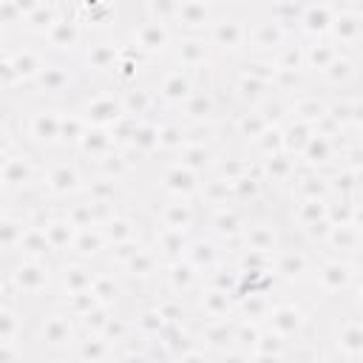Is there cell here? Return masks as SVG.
<instances>
[{
  "label": "cell",
  "mask_w": 363,
  "mask_h": 363,
  "mask_svg": "<svg viewBox=\"0 0 363 363\" xmlns=\"http://www.w3.org/2000/svg\"><path fill=\"white\" fill-rule=\"evenodd\" d=\"M88 182H91V170L74 153L45 156L43 179H40V193H43L45 207H62V204L85 196Z\"/></svg>",
  "instance_id": "cell-1"
},
{
  "label": "cell",
  "mask_w": 363,
  "mask_h": 363,
  "mask_svg": "<svg viewBox=\"0 0 363 363\" xmlns=\"http://www.w3.org/2000/svg\"><path fill=\"white\" fill-rule=\"evenodd\" d=\"M247 37H250V14L247 3H221V14L216 17L213 28L207 31L210 45L216 48L218 60L235 62L247 54Z\"/></svg>",
  "instance_id": "cell-2"
},
{
  "label": "cell",
  "mask_w": 363,
  "mask_h": 363,
  "mask_svg": "<svg viewBox=\"0 0 363 363\" xmlns=\"http://www.w3.org/2000/svg\"><path fill=\"white\" fill-rule=\"evenodd\" d=\"M3 289L14 292L20 301L26 298H43V295H57V264L54 261H31V258H17L14 267H6Z\"/></svg>",
  "instance_id": "cell-3"
},
{
  "label": "cell",
  "mask_w": 363,
  "mask_h": 363,
  "mask_svg": "<svg viewBox=\"0 0 363 363\" xmlns=\"http://www.w3.org/2000/svg\"><path fill=\"white\" fill-rule=\"evenodd\" d=\"M79 335H82L79 320L74 315H68L54 301L48 303V309L40 318H34V340L48 354H71Z\"/></svg>",
  "instance_id": "cell-4"
},
{
  "label": "cell",
  "mask_w": 363,
  "mask_h": 363,
  "mask_svg": "<svg viewBox=\"0 0 363 363\" xmlns=\"http://www.w3.org/2000/svg\"><path fill=\"white\" fill-rule=\"evenodd\" d=\"M62 111L65 108H51V105L28 102V108L23 113V122L14 128L17 136H20V142L28 150H45V156H51V150H57V145H60Z\"/></svg>",
  "instance_id": "cell-5"
},
{
  "label": "cell",
  "mask_w": 363,
  "mask_h": 363,
  "mask_svg": "<svg viewBox=\"0 0 363 363\" xmlns=\"http://www.w3.org/2000/svg\"><path fill=\"white\" fill-rule=\"evenodd\" d=\"M264 326L278 332L298 349L306 343V335L315 326V306H309L303 298H275Z\"/></svg>",
  "instance_id": "cell-6"
},
{
  "label": "cell",
  "mask_w": 363,
  "mask_h": 363,
  "mask_svg": "<svg viewBox=\"0 0 363 363\" xmlns=\"http://www.w3.org/2000/svg\"><path fill=\"white\" fill-rule=\"evenodd\" d=\"M247 14H250L247 54H252V57H275L284 45H289L295 40V34L284 23L269 17L267 6H247Z\"/></svg>",
  "instance_id": "cell-7"
},
{
  "label": "cell",
  "mask_w": 363,
  "mask_h": 363,
  "mask_svg": "<svg viewBox=\"0 0 363 363\" xmlns=\"http://www.w3.org/2000/svg\"><path fill=\"white\" fill-rule=\"evenodd\" d=\"M125 43H130L133 48H139L145 57L156 60V62H164L173 43H176V31L167 26V23H159V20H150V17H142L139 14V3L133 6V20L125 31Z\"/></svg>",
  "instance_id": "cell-8"
},
{
  "label": "cell",
  "mask_w": 363,
  "mask_h": 363,
  "mask_svg": "<svg viewBox=\"0 0 363 363\" xmlns=\"http://www.w3.org/2000/svg\"><path fill=\"white\" fill-rule=\"evenodd\" d=\"M91 31L82 26V20L77 17L74 11V3H65V11L62 17L45 31V37L40 40L43 48L51 54V57H62V60H77L82 45L88 43Z\"/></svg>",
  "instance_id": "cell-9"
},
{
  "label": "cell",
  "mask_w": 363,
  "mask_h": 363,
  "mask_svg": "<svg viewBox=\"0 0 363 363\" xmlns=\"http://www.w3.org/2000/svg\"><path fill=\"white\" fill-rule=\"evenodd\" d=\"M318 252L309 250L306 244H286L284 250L275 252L272 272L281 284L286 286H312L315 272H318Z\"/></svg>",
  "instance_id": "cell-10"
},
{
  "label": "cell",
  "mask_w": 363,
  "mask_h": 363,
  "mask_svg": "<svg viewBox=\"0 0 363 363\" xmlns=\"http://www.w3.org/2000/svg\"><path fill=\"white\" fill-rule=\"evenodd\" d=\"M323 346L337 357V360H363V315L354 309L337 312V318L329 323L323 335Z\"/></svg>",
  "instance_id": "cell-11"
},
{
  "label": "cell",
  "mask_w": 363,
  "mask_h": 363,
  "mask_svg": "<svg viewBox=\"0 0 363 363\" xmlns=\"http://www.w3.org/2000/svg\"><path fill=\"white\" fill-rule=\"evenodd\" d=\"M85 122L91 128H111L125 116V105H122V91L111 82H99L94 85L77 105H74Z\"/></svg>",
  "instance_id": "cell-12"
},
{
  "label": "cell",
  "mask_w": 363,
  "mask_h": 363,
  "mask_svg": "<svg viewBox=\"0 0 363 363\" xmlns=\"http://www.w3.org/2000/svg\"><path fill=\"white\" fill-rule=\"evenodd\" d=\"M360 272L337 255H320L318 258V272L312 281V289L323 298V301H340L352 292V286L357 284Z\"/></svg>",
  "instance_id": "cell-13"
},
{
  "label": "cell",
  "mask_w": 363,
  "mask_h": 363,
  "mask_svg": "<svg viewBox=\"0 0 363 363\" xmlns=\"http://www.w3.org/2000/svg\"><path fill=\"white\" fill-rule=\"evenodd\" d=\"M289 244L286 238V227L278 216H272L269 210H258L250 213L247 230L241 235V250H255V252H267L275 255L278 250H284Z\"/></svg>",
  "instance_id": "cell-14"
},
{
  "label": "cell",
  "mask_w": 363,
  "mask_h": 363,
  "mask_svg": "<svg viewBox=\"0 0 363 363\" xmlns=\"http://www.w3.org/2000/svg\"><path fill=\"white\" fill-rule=\"evenodd\" d=\"M164 62L184 68V71H193V74H210L221 60H218V54L207 37H179L176 34V43H173Z\"/></svg>",
  "instance_id": "cell-15"
},
{
  "label": "cell",
  "mask_w": 363,
  "mask_h": 363,
  "mask_svg": "<svg viewBox=\"0 0 363 363\" xmlns=\"http://www.w3.org/2000/svg\"><path fill=\"white\" fill-rule=\"evenodd\" d=\"M218 14H221V3L184 0V3H176V14H173L170 28L179 37H207V31L213 28Z\"/></svg>",
  "instance_id": "cell-16"
},
{
  "label": "cell",
  "mask_w": 363,
  "mask_h": 363,
  "mask_svg": "<svg viewBox=\"0 0 363 363\" xmlns=\"http://www.w3.org/2000/svg\"><path fill=\"white\" fill-rule=\"evenodd\" d=\"M204 176L193 173L190 167L179 164L176 159H167L156 173V190H162L164 199H182V201H199Z\"/></svg>",
  "instance_id": "cell-17"
},
{
  "label": "cell",
  "mask_w": 363,
  "mask_h": 363,
  "mask_svg": "<svg viewBox=\"0 0 363 363\" xmlns=\"http://www.w3.org/2000/svg\"><path fill=\"white\" fill-rule=\"evenodd\" d=\"M329 40L340 51L363 54V3H337Z\"/></svg>",
  "instance_id": "cell-18"
},
{
  "label": "cell",
  "mask_w": 363,
  "mask_h": 363,
  "mask_svg": "<svg viewBox=\"0 0 363 363\" xmlns=\"http://www.w3.org/2000/svg\"><path fill=\"white\" fill-rule=\"evenodd\" d=\"M187 303H190V309H193V320H196V323L235 318V295L227 292V289L210 286V284H204Z\"/></svg>",
  "instance_id": "cell-19"
},
{
  "label": "cell",
  "mask_w": 363,
  "mask_h": 363,
  "mask_svg": "<svg viewBox=\"0 0 363 363\" xmlns=\"http://www.w3.org/2000/svg\"><path fill=\"white\" fill-rule=\"evenodd\" d=\"M150 227H170L184 233H199L201 227V204L199 201H182V199H162L153 210Z\"/></svg>",
  "instance_id": "cell-20"
},
{
  "label": "cell",
  "mask_w": 363,
  "mask_h": 363,
  "mask_svg": "<svg viewBox=\"0 0 363 363\" xmlns=\"http://www.w3.org/2000/svg\"><path fill=\"white\" fill-rule=\"evenodd\" d=\"M184 261L193 264V267L207 278L213 269H218L224 261H230V255H227V247H224L218 238H213L210 233L199 230V233H193L190 241H187Z\"/></svg>",
  "instance_id": "cell-21"
},
{
  "label": "cell",
  "mask_w": 363,
  "mask_h": 363,
  "mask_svg": "<svg viewBox=\"0 0 363 363\" xmlns=\"http://www.w3.org/2000/svg\"><path fill=\"white\" fill-rule=\"evenodd\" d=\"M201 286H204V275L193 264H187L184 258L170 261V264L162 267V295L190 301Z\"/></svg>",
  "instance_id": "cell-22"
},
{
  "label": "cell",
  "mask_w": 363,
  "mask_h": 363,
  "mask_svg": "<svg viewBox=\"0 0 363 363\" xmlns=\"http://www.w3.org/2000/svg\"><path fill=\"white\" fill-rule=\"evenodd\" d=\"M96 272H99V267H94V264H88V261L60 258V261H57V295H54V301L91 289Z\"/></svg>",
  "instance_id": "cell-23"
},
{
  "label": "cell",
  "mask_w": 363,
  "mask_h": 363,
  "mask_svg": "<svg viewBox=\"0 0 363 363\" xmlns=\"http://www.w3.org/2000/svg\"><path fill=\"white\" fill-rule=\"evenodd\" d=\"M337 14V3H303L301 20H298V40L312 43V40H329L332 23Z\"/></svg>",
  "instance_id": "cell-24"
},
{
  "label": "cell",
  "mask_w": 363,
  "mask_h": 363,
  "mask_svg": "<svg viewBox=\"0 0 363 363\" xmlns=\"http://www.w3.org/2000/svg\"><path fill=\"white\" fill-rule=\"evenodd\" d=\"M37 224L43 227V233H45L51 250L57 252V258H65V255L71 252V247H74L79 230L65 218V213H62L60 207H45V210L40 213Z\"/></svg>",
  "instance_id": "cell-25"
},
{
  "label": "cell",
  "mask_w": 363,
  "mask_h": 363,
  "mask_svg": "<svg viewBox=\"0 0 363 363\" xmlns=\"http://www.w3.org/2000/svg\"><path fill=\"white\" fill-rule=\"evenodd\" d=\"M193 337H196V346L207 349L210 354H221L227 349H235V318L196 323Z\"/></svg>",
  "instance_id": "cell-26"
},
{
  "label": "cell",
  "mask_w": 363,
  "mask_h": 363,
  "mask_svg": "<svg viewBox=\"0 0 363 363\" xmlns=\"http://www.w3.org/2000/svg\"><path fill=\"white\" fill-rule=\"evenodd\" d=\"M193 233H184V230H170V227H150V247L156 250V255L170 264V261H179L184 258V250H187V241H190Z\"/></svg>",
  "instance_id": "cell-27"
},
{
  "label": "cell",
  "mask_w": 363,
  "mask_h": 363,
  "mask_svg": "<svg viewBox=\"0 0 363 363\" xmlns=\"http://www.w3.org/2000/svg\"><path fill=\"white\" fill-rule=\"evenodd\" d=\"M0 332H3V343H23V332H26V315H23V301L3 289V306H0Z\"/></svg>",
  "instance_id": "cell-28"
},
{
  "label": "cell",
  "mask_w": 363,
  "mask_h": 363,
  "mask_svg": "<svg viewBox=\"0 0 363 363\" xmlns=\"http://www.w3.org/2000/svg\"><path fill=\"white\" fill-rule=\"evenodd\" d=\"M71 354H74V360H77V363H116L119 349H116V346H111L102 335L82 332Z\"/></svg>",
  "instance_id": "cell-29"
},
{
  "label": "cell",
  "mask_w": 363,
  "mask_h": 363,
  "mask_svg": "<svg viewBox=\"0 0 363 363\" xmlns=\"http://www.w3.org/2000/svg\"><path fill=\"white\" fill-rule=\"evenodd\" d=\"M111 244L105 238V233L99 227H88V230H79L77 233V241L71 247V252L65 258H77V261H88V264H96L108 255Z\"/></svg>",
  "instance_id": "cell-30"
},
{
  "label": "cell",
  "mask_w": 363,
  "mask_h": 363,
  "mask_svg": "<svg viewBox=\"0 0 363 363\" xmlns=\"http://www.w3.org/2000/svg\"><path fill=\"white\" fill-rule=\"evenodd\" d=\"M340 54V48L332 43V40H312V43H303V62H306V74L309 79H315L318 74H323L335 57Z\"/></svg>",
  "instance_id": "cell-31"
},
{
  "label": "cell",
  "mask_w": 363,
  "mask_h": 363,
  "mask_svg": "<svg viewBox=\"0 0 363 363\" xmlns=\"http://www.w3.org/2000/svg\"><path fill=\"white\" fill-rule=\"evenodd\" d=\"M199 204H201V210H216V207L235 204V199H233V182L221 179L218 173L204 176L201 193H199Z\"/></svg>",
  "instance_id": "cell-32"
},
{
  "label": "cell",
  "mask_w": 363,
  "mask_h": 363,
  "mask_svg": "<svg viewBox=\"0 0 363 363\" xmlns=\"http://www.w3.org/2000/svg\"><path fill=\"white\" fill-rule=\"evenodd\" d=\"M315 130H318V128H312V125H306V122H301V119H286V122H284V150H286L289 156L301 159V153H303V147L309 145V139L315 136Z\"/></svg>",
  "instance_id": "cell-33"
},
{
  "label": "cell",
  "mask_w": 363,
  "mask_h": 363,
  "mask_svg": "<svg viewBox=\"0 0 363 363\" xmlns=\"http://www.w3.org/2000/svg\"><path fill=\"white\" fill-rule=\"evenodd\" d=\"M176 363H216V354H210V352H207V349H201V346H193L190 352L179 354V357H176Z\"/></svg>",
  "instance_id": "cell-34"
},
{
  "label": "cell",
  "mask_w": 363,
  "mask_h": 363,
  "mask_svg": "<svg viewBox=\"0 0 363 363\" xmlns=\"http://www.w3.org/2000/svg\"><path fill=\"white\" fill-rule=\"evenodd\" d=\"M250 357H252V352L235 346V349H227V352L216 354V363H250Z\"/></svg>",
  "instance_id": "cell-35"
},
{
  "label": "cell",
  "mask_w": 363,
  "mask_h": 363,
  "mask_svg": "<svg viewBox=\"0 0 363 363\" xmlns=\"http://www.w3.org/2000/svg\"><path fill=\"white\" fill-rule=\"evenodd\" d=\"M346 303H349V309H354L357 315H363V278H357V284L346 295Z\"/></svg>",
  "instance_id": "cell-36"
},
{
  "label": "cell",
  "mask_w": 363,
  "mask_h": 363,
  "mask_svg": "<svg viewBox=\"0 0 363 363\" xmlns=\"http://www.w3.org/2000/svg\"><path fill=\"white\" fill-rule=\"evenodd\" d=\"M250 363H292V354H255L252 352Z\"/></svg>",
  "instance_id": "cell-37"
},
{
  "label": "cell",
  "mask_w": 363,
  "mask_h": 363,
  "mask_svg": "<svg viewBox=\"0 0 363 363\" xmlns=\"http://www.w3.org/2000/svg\"><path fill=\"white\" fill-rule=\"evenodd\" d=\"M43 363H77L74 354H48Z\"/></svg>",
  "instance_id": "cell-38"
},
{
  "label": "cell",
  "mask_w": 363,
  "mask_h": 363,
  "mask_svg": "<svg viewBox=\"0 0 363 363\" xmlns=\"http://www.w3.org/2000/svg\"><path fill=\"white\" fill-rule=\"evenodd\" d=\"M354 139H357V142H360V145H363V130H360V133H357V136H354Z\"/></svg>",
  "instance_id": "cell-39"
},
{
  "label": "cell",
  "mask_w": 363,
  "mask_h": 363,
  "mask_svg": "<svg viewBox=\"0 0 363 363\" xmlns=\"http://www.w3.org/2000/svg\"><path fill=\"white\" fill-rule=\"evenodd\" d=\"M360 88H363V82H360Z\"/></svg>",
  "instance_id": "cell-40"
},
{
  "label": "cell",
  "mask_w": 363,
  "mask_h": 363,
  "mask_svg": "<svg viewBox=\"0 0 363 363\" xmlns=\"http://www.w3.org/2000/svg\"><path fill=\"white\" fill-rule=\"evenodd\" d=\"M360 363H363V360H360Z\"/></svg>",
  "instance_id": "cell-41"
}]
</instances>
